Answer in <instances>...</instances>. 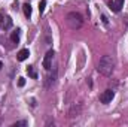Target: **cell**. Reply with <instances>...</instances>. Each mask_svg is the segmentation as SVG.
<instances>
[{"instance_id": "6da1fadb", "label": "cell", "mask_w": 128, "mask_h": 127, "mask_svg": "<svg viewBox=\"0 0 128 127\" xmlns=\"http://www.w3.org/2000/svg\"><path fill=\"white\" fill-rule=\"evenodd\" d=\"M97 70L101 75H104V76H110L113 73V70H115V60H113V57L112 55H103L100 58V61H98Z\"/></svg>"}, {"instance_id": "7a4b0ae2", "label": "cell", "mask_w": 128, "mask_h": 127, "mask_svg": "<svg viewBox=\"0 0 128 127\" xmlns=\"http://www.w3.org/2000/svg\"><path fill=\"white\" fill-rule=\"evenodd\" d=\"M66 23H67V26H68L72 30H78V29L82 27L84 18H82V15L78 14V12H70V14H67V17H66Z\"/></svg>"}, {"instance_id": "3957f363", "label": "cell", "mask_w": 128, "mask_h": 127, "mask_svg": "<svg viewBox=\"0 0 128 127\" xmlns=\"http://www.w3.org/2000/svg\"><path fill=\"white\" fill-rule=\"evenodd\" d=\"M10 27H12V18H10L9 15L0 14V29L8 30V29H10Z\"/></svg>"}, {"instance_id": "277c9868", "label": "cell", "mask_w": 128, "mask_h": 127, "mask_svg": "<svg viewBox=\"0 0 128 127\" xmlns=\"http://www.w3.org/2000/svg\"><path fill=\"white\" fill-rule=\"evenodd\" d=\"M113 97H115L113 90H106V91H103V93L100 94V102H101V103H110V102L113 100Z\"/></svg>"}, {"instance_id": "5b68a950", "label": "cell", "mask_w": 128, "mask_h": 127, "mask_svg": "<svg viewBox=\"0 0 128 127\" xmlns=\"http://www.w3.org/2000/svg\"><path fill=\"white\" fill-rule=\"evenodd\" d=\"M52 58H54V51L49 49V51L46 52L45 58H43V67H45L46 70H49V69L52 67Z\"/></svg>"}, {"instance_id": "8992f818", "label": "cell", "mask_w": 128, "mask_h": 127, "mask_svg": "<svg viewBox=\"0 0 128 127\" xmlns=\"http://www.w3.org/2000/svg\"><path fill=\"white\" fill-rule=\"evenodd\" d=\"M28 55H30V52H28V49H21V51L18 52V55H16V58H18L20 61H24V60H27V58H28Z\"/></svg>"}, {"instance_id": "52a82bcc", "label": "cell", "mask_w": 128, "mask_h": 127, "mask_svg": "<svg viewBox=\"0 0 128 127\" xmlns=\"http://www.w3.org/2000/svg\"><path fill=\"white\" fill-rule=\"evenodd\" d=\"M110 6H112V9H113L115 12H119L121 8L124 6V0H115L113 3H110Z\"/></svg>"}, {"instance_id": "ba28073f", "label": "cell", "mask_w": 128, "mask_h": 127, "mask_svg": "<svg viewBox=\"0 0 128 127\" xmlns=\"http://www.w3.org/2000/svg\"><path fill=\"white\" fill-rule=\"evenodd\" d=\"M22 9H24V15H26L27 18H30V17H32V6H30L28 3H24Z\"/></svg>"}, {"instance_id": "9c48e42d", "label": "cell", "mask_w": 128, "mask_h": 127, "mask_svg": "<svg viewBox=\"0 0 128 127\" xmlns=\"http://www.w3.org/2000/svg\"><path fill=\"white\" fill-rule=\"evenodd\" d=\"M10 40H12L14 43H18V42H20V30L12 32V34H10Z\"/></svg>"}, {"instance_id": "30bf717a", "label": "cell", "mask_w": 128, "mask_h": 127, "mask_svg": "<svg viewBox=\"0 0 128 127\" xmlns=\"http://www.w3.org/2000/svg\"><path fill=\"white\" fill-rule=\"evenodd\" d=\"M27 73H28V76H30V78L37 79V73H36V70H34V67H33V66H28V67H27Z\"/></svg>"}, {"instance_id": "8fae6325", "label": "cell", "mask_w": 128, "mask_h": 127, "mask_svg": "<svg viewBox=\"0 0 128 127\" xmlns=\"http://www.w3.org/2000/svg\"><path fill=\"white\" fill-rule=\"evenodd\" d=\"M45 6H46V2H45V0H42V2L39 3V12H40V14H43V11H45Z\"/></svg>"}, {"instance_id": "7c38bea8", "label": "cell", "mask_w": 128, "mask_h": 127, "mask_svg": "<svg viewBox=\"0 0 128 127\" xmlns=\"http://www.w3.org/2000/svg\"><path fill=\"white\" fill-rule=\"evenodd\" d=\"M28 123L26 121V120H22V121H16L15 124H12V127H18V126H27Z\"/></svg>"}, {"instance_id": "4fadbf2b", "label": "cell", "mask_w": 128, "mask_h": 127, "mask_svg": "<svg viewBox=\"0 0 128 127\" xmlns=\"http://www.w3.org/2000/svg\"><path fill=\"white\" fill-rule=\"evenodd\" d=\"M18 85H20V87H24V85H26V79H24V78H20V79H18Z\"/></svg>"}, {"instance_id": "5bb4252c", "label": "cell", "mask_w": 128, "mask_h": 127, "mask_svg": "<svg viewBox=\"0 0 128 127\" xmlns=\"http://www.w3.org/2000/svg\"><path fill=\"white\" fill-rule=\"evenodd\" d=\"M2 67H3V64H2V61H0V70H2Z\"/></svg>"}]
</instances>
